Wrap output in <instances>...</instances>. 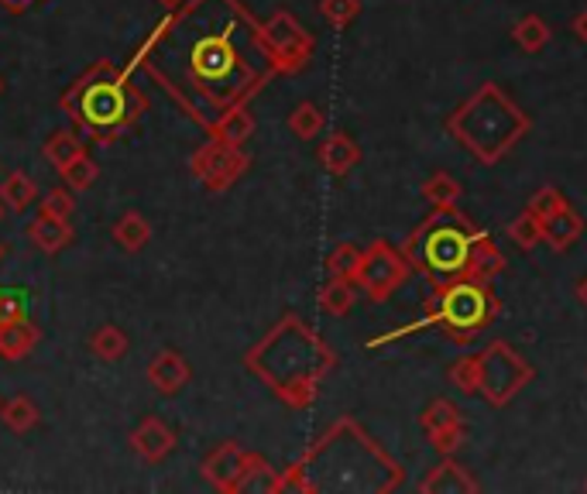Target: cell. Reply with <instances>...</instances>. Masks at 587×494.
Wrapping results in <instances>:
<instances>
[{
    "label": "cell",
    "mask_w": 587,
    "mask_h": 494,
    "mask_svg": "<svg viewBox=\"0 0 587 494\" xmlns=\"http://www.w3.org/2000/svg\"><path fill=\"white\" fill-rule=\"evenodd\" d=\"M128 66L149 72L203 131L279 77L261 21L240 0H186L155 24Z\"/></svg>",
    "instance_id": "6da1fadb"
},
{
    "label": "cell",
    "mask_w": 587,
    "mask_h": 494,
    "mask_svg": "<svg viewBox=\"0 0 587 494\" xmlns=\"http://www.w3.org/2000/svg\"><path fill=\"white\" fill-rule=\"evenodd\" d=\"M402 484L406 467L351 415H340L296 463L279 471V494H391Z\"/></svg>",
    "instance_id": "7a4b0ae2"
},
{
    "label": "cell",
    "mask_w": 587,
    "mask_h": 494,
    "mask_svg": "<svg viewBox=\"0 0 587 494\" xmlns=\"http://www.w3.org/2000/svg\"><path fill=\"white\" fill-rule=\"evenodd\" d=\"M244 367H248L285 409L306 412L316 405L327 375L337 367V351L303 316L285 313L279 324L244 354Z\"/></svg>",
    "instance_id": "3957f363"
},
{
    "label": "cell",
    "mask_w": 587,
    "mask_h": 494,
    "mask_svg": "<svg viewBox=\"0 0 587 494\" xmlns=\"http://www.w3.org/2000/svg\"><path fill=\"white\" fill-rule=\"evenodd\" d=\"M131 66L96 59L59 96L62 114L96 144H114L149 114V96L131 83Z\"/></svg>",
    "instance_id": "277c9868"
},
{
    "label": "cell",
    "mask_w": 587,
    "mask_h": 494,
    "mask_svg": "<svg viewBox=\"0 0 587 494\" xmlns=\"http://www.w3.org/2000/svg\"><path fill=\"white\" fill-rule=\"evenodd\" d=\"M502 313V303L492 289V282H474V279H460L450 285L430 289V299L423 303V316L412 319L406 327H396L381 337L368 340V351H378L385 343L406 340L420 330H439L447 343L454 348H471L478 340V333H484L495 324Z\"/></svg>",
    "instance_id": "5b68a950"
},
{
    "label": "cell",
    "mask_w": 587,
    "mask_h": 494,
    "mask_svg": "<svg viewBox=\"0 0 587 494\" xmlns=\"http://www.w3.org/2000/svg\"><path fill=\"white\" fill-rule=\"evenodd\" d=\"M444 128L474 162L492 168L529 134L532 117L498 83H481L468 101L454 107Z\"/></svg>",
    "instance_id": "8992f818"
},
{
    "label": "cell",
    "mask_w": 587,
    "mask_h": 494,
    "mask_svg": "<svg viewBox=\"0 0 587 494\" xmlns=\"http://www.w3.org/2000/svg\"><path fill=\"white\" fill-rule=\"evenodd\" d=\"M488 231L471 224L457 207L433 210L423 224L402 240V255L415 275H423L430 289L450 285L460 279H474L478 244ZM478 282V279H474Z\"/></svg>",
    "instance_id": "52a82bcc"
},
{
    "label": "cell",
    "mask_w": 587,
    "mask_h": 494,
    "mask_svg": "<svg viewBox=\"0 0 587 494\" xmlns=\"http://www.w3.org/2000/svg\"><path fill=\"white\" fill-rule=\"evenodd\" d=\"M536 378V367L505 340H492L481 351V399L492 409H505Z\"/></svg>",
    "instance_id": "ba28073f"
},
{
    "label": "cell",
    "mask_w": 587,
    "mask_h": 494,
    "mask_svg": "<svg viewBox=\"0 0 587 494\" xmlns=\"http://www.w3.org/2000/svg\"><path fill=\"white\" fill-rule=\"evenodd\" d=\"M409 279H412V264L406 261L402 247L378 237V240H372L368 247H364L354 285L368 295L372 303H388Z\"/></svg>",
    "instance_id": "9c48e42d"
},
{
    "label": "cell",
    "mask_w": 587,
    "mask_h": 494,
    "mask_svg": "<svg viewBox=\"0 0 587 494\" xmlns=\"http://www.w3.org/2000/svg\"><path fill=\"white\" fill-rule=\"evenodd\" d=\"M261 35H265L268 52H272L279 77H296V72H303L313 62L316 38L313 32L303 28L296 14L275 11L268 21H261Z\"/></svg>",
    "instance_id": "30bf717a"
},
{
    "label": "cell",
    "mask_w": 587,
    "mask_h": 494,
    "mask_svg": "<svg viewBox=\"0 0 587 494\" xmlns=\"http://www.w3.org/2000/svg\"><path fill=\"white\" fill-rule=\"evenodd\" d=\"M248 168H251V155L244 152V148L224 144V141H216V138H210L207 144H200L189 155L192 179L200 183L207 192H213V196L227 192Z\"/></svg>",
    "instance_id": "8fae6325"
},
{
    "label": "cell",
    "mask_w": 587,
    "mask_h": 494,
    "mask_svg": "<svg viewBox=\"0 0 587 494\" xmlns=\"http://www.w3.org/2000/svg\"><path fill=\"white\" fill-rule=\"evenodd\" d=\"M420 430L426 433V439L433 443V450L439 457H454L463 447V439H468L463 415H460L457 402H450V399H433L420 412Z\"/></svg>",
    "instance_id": "7c38bea8"
},
{
    "label": "cell",
    "mask_w": 587,
    "mask_h": 494,
    "mask_svg": "<svg viewBox=\"0 0 587 494\" xmlns=\"http://www.w3.org/2000/svg\"><path fill=\"white\" fill-rule=\"evenodd\" d=\"M248 460H251V454L244 450L240 443L224 439L220 447H213V450L203 457L200 471H203V478H207L216 491L237 494V484H240L244 471H248Z\"/></svg>",
    "instance_id": "4fadbf2b"
},
{
    "label": "cell",
    "mask_w": 587,
    "mask_h": 494,
    "mask_svg": "<svg viewBox=\"0 0 587 494\" xmlns=\"http://www.w3.org/2000/svg\"><path fill=\"white\" fill-rule=\"evenodd\" d=\"M420 494H474L481 491V481L454 457H439V463H433L430 471L415 484Z\"/></svg>",
    "instance_id": "5bb4252c"
},
{
    "label": "cell",
    "mask_w": 587,
    "mask_h": 494,
    "mask_svg": "<svg viewBox=\"0 0 587 494\" xmlns=\"http://www.w3.org/2000/svg\"><path fill=\"white\" fill-rule=\"evenodd\" d=\"M131 450L144 460V463H162L168 454L176 450V433L168 430L162 419L144 415L138 430L131 433Z\"/></svg>",
    "instance_id": "9a60e30c"
},
{
    "label": "cell",
    "mask_w": 587,
    "mask_h": 494,
    "mask_svg": "<svg viewBox=\"0 0 587 494\" xmlns=\"http://www.w3.org/2000/svg\"><path fill=\"white\" fill-rule=\"evenodd\" d=\"M192 378V367L179 351H159L149 361V381L159 395H179Z\"/></svg>",
    "instance_id": "2e32d148"
},
{
    "label": "cell",
    "mask_w": 587,
    "mask_h": 494,
    "mask_svg": "<svg viewBox=\"0 0 587 494\" xmlns=\"http://www.w3.org/2000/svg\"><path fill=\"white\" fill-rule=\"evenodd\" d=\"M316 162H320L330 176H348V172L361 162V148L357 141L348 134V131H333L320 141V148H316Z\"/></svg>",
    "instance_id": "e0dca14e"
},
{
    "label": "cell",
    "mask_w": 587,
    "mask_h": 494,
    "mask_svg": "<svg viewBox=\"0 0 587 494\" xmlns=\"http://www.w3.org/2000/svg\"><path fill=\"white\" fill-rule=\"evenodd\" d=\"M540 227H543V244H550L556 255H564V251H571V247L580 240L587 224H584V216L567 203L564 210H556L553 216L540 220Z\"/></svg>",
    "instance_id": "ac0fdd59"
},
{
    "label": "cell",
    "mask_w": 587,
    "mask_h": 494,
    "mask_svg": "<svg viewBox=\"0 0 587 494\" xmlns=\"http://www.w3.org/2000/svg\"><path fill=\"white\" fill-rule=\"evenodd\" d=\"M207 134L216 138V141H224V144L244 148V144L251 141V134H255V114H251V107L240 104V107H231L227 114H220Z\"/></svg>",
    "instance_id": "d6986e66"
},
{
    "label": "cell",
    "mask_w": 587,
    "mask_h": 494,
    "mask_svg": "<svg viewBox=\"0 0 587 494\" xmlns=\"http://www.w3.org/2000/svg\"><path fill=\"white\" fill-rule=\"evenodd\" d=\"M42 340V330L32 324L28 316L24 319H14V324H4L0 327V357L4 361H24Z\"/></svg>",
    "instance_id": "ffe728a7"
},
{
    "label": "cell",
    "mask_w": 587,
    "mask_h": 494,
    "mask_svg": "<svg viewBox=\"0 0 587 494\" xmlns=\"http://www.w3.org/2000/svg\"><path fill=\"white\" fill-rule=\"evenodd\" d=\"M354 303H357V285H354V279L330 275V279L320 285V292H316V306H320V313H327V316H333V319L351 316Z\"/></svg>",
    "instance_id": "44dd1931"
},
{
    "label": "cell",
    "mask_w": 587,
    "mask_h": 494,
    "mask_svg": "<svg viewBox=\"0 0 587 494\" xmlns=\"http://www.w3.org/2000/svg\"><path fill=\"white\" fill-rule=\"evenodd\" d=\"M42 155L56 172H66L72 162H80L86 155V138L77 131H52L42 144Z\"/></svg>",
    "instance_id": "7402d4cb"
},
{
    "label": "cell",
    "mask_w": 587,
    "mask_h": 494,
    "mask_svg": "<svg viewBox=\"0 0 587 494\" xmlns=\"http://www.w3.org/2000/svg\"><path fill=\"white\" fill-rule=\"evenodd\" d=\"M28 237L42 255H59L66 244H72V227H69V220L38 213L28 224Z\"/></svg>",
    "instance_id": "603a6c76"
},
{
    "label": "cell",
    "mask_w": 587,
    "mask_h": 494,
    "mask_svg": "<svg viewBox=\"0 0 587 494\" xmlns=\"http://www.w3.org/2000/svg\"><path fill=\"white\" fill-rule=\"evenodd\" d=\"M550 38H553V32L540 14H523L516 24H512V42H516L526 56H540L550 45Z\"/></svg>",
    "instance_id": "cb8c5ba5"
},
{
    "label": "cell",
    "mask_w": 587,
    "mask_h": 494,
    "mask_svg": "<svg viewBox=\"0 0 587 494\" xmlns=\"http://www.w3.org/2000/svg\"><path fill=\"white\" fill-rule=\"evenodd\" d=\"M114 240H117V247L120 251H128V255H138L144 244L152 240V224L149 220H144L141 213H125L114 224Z\"/></svg>",
    "instance_id": "d4e9b609"
},
{
    "label": "cell",
    "mask_w": 587,
    "mask_h": 494,
    "mask_svg": "<svg viewBox=\"0 0 587 494\" xmlns=\"http://www.w3.org/2000/svg\"><path fill=\"white\" fill-rule=\"evenodd\" d=\"M38 186L32 176H24V172H11V176L4 179V186H0V203L11 207L14 213H24L28 207L38 203Z\"/></svg>",
    "instance_id": "484cf974"
},
{
    "label": "cell",
    "mask_w": 587,
    "mask_h": 494,
    "mask_svg": "<svg viewBox=\"0 0 587 494\" xmlns=\"http://www.w3.org/2000/svg\"><path fill=\"white\" fill-rule=\"evenodd\" d=\"M447 381H450L460 395H468V399L481 395V351H478V354H460L457 361H450Z\"/></svg>",
    "instance_id": "4316f807"
},
{
    "label": "cell",
    "mask_w": 587,
    "mask_h": 494,
    "mask_svg": "<svg viewBox=\"0 0 587 494\" xmlns=\"http://www.w3.org/2000/svg\"><path fill=\"white\" fill-rule=\"evenodd\" d=\"M420 192H423V200L433 207V210H447V207H457V200H460V183L450 176V172H444V168H436L433 176L420 186Z\"/></svg>",
    "instance_id": "83f0119b"
},
{
    "label": "cell",
    "mask_w": 587,
    "mask_h": 494,
    "mask_svg": "<svg viewBox=\"0 0 587 494\" xmlns=\"http://www.w3.org/2000/svg\"><path fill=\"white\" fill-rule=\"evenodd\" d=\"M324 128H327V114L316 107V104L303 101V104L292 107V114H289V131L296 134L300 141H316V138L324 134Z\"/></svg>",
    "instance_id": "f1b7e54d"
},
{
    "label": "cell",
    "mask_w": 587,
    "mask_h": 494,
    "mask_svg": "<svg viewBox=\"0 0 587 494\" xmlns=\"http://www.w3.org/2000/svg\"><path fill=\"white\" fill-rule=\"evenodd\" d=\"M0 419H4V426L11 430V433H32L35 426H38V419H42V412H38V405L32 402V399H24V395H14V399H8L4 405H0Z\"/></svg>",
    "instance_id": "f546056e"
},
{
    "label": "cell",
    "mask_w": 587,
    "mask_h": 494,
    "mask_svg": "<svg viewBox=\"0 0 587 494\" xmlns=\"http://www.w3.org/2000/svg\"><path fill=\"white\" fill-rule=\"evenodd\" d=\"M244 491L279 494V471L261 454H251V460H248V471H244V478L237 484V494H244Z\"/></svg>",
    "instance_id": "4dcf8cb0"
},
{
    "label": "cell",
    "mask_w": 587,
    "mask_h": 494,
    "mask_svg": "<svg viewBox=\"0 0 587 494\" xmlns=\"http://www.w3.org/2000/svg\"><path fill=\"white\" fill-rule=\"evenodd\" d=\"M90 351L101 361H120L128 354V333L120 327H101L90 337Z\"/></svg>",
    "instance_id": "1f68e13d"
},
{
    "label": "cell",
    "mask_w": 587,
    "mask_h": 494,
    "mask_svg": "<svg viewBox=\"0 0 587 494\" xmlns=\"http://www.w3.org/2000/svg\"><path fill=\"white\" fill-rule=\"evenodd\" d=\"M508 240L519 247V251H536V247L543 244V227H540V220H536L529 210H523L516 220L508 224Z\"/></svg>",
    "instance_id": "d6a6232c"
},
{
    "label": "cell",
    "mask_w": 587,
    "mask_h": 494,
    "mask_svg": "<svg viewBox=\"0 0 587 494\" xmlns=\"http://www.w3.org/2000/svg\"><path fill=\"white\" fill-rule=\"evenodd\" d=\"M361 247L351 240H340L333 251L327 255V275H340V279H354L357 275V264H361Z\"/></svg>",
    "instance_id": "836d02e7"
},
{
    "label": "cell",
    "mask_w": 587,
    "mask_h": 494,
    "mask_svg": "<svg viewBox=\"0 0 587 494\" xmlns=\"http://www.w3.org/2000/svg\"><path fill=\"white\" fill-rule=\"evenodd\" d=\"M316 11H320V17L330 24V28L344 32V28H351V24L357 21L361 0H320V4H316Z\"/></svg>",
    "instance_id": "e575fe53"
},
{
    "label": "cell",
    "mask_w": 587,
    "mask_h": 494,
    "mask_svg": "<svg viewBox=\"0 0 587 494\" xmlns=\"http://www.w3.org/2000/svg\"><path fill=\"white\" fill-rule=\"evenodd\" d=\"M571 200L564 192H560L556 186H543V189H536L532 196H529V203H526V210L536 216V220H547V216H553L556 210H564Z\"/></svg>",
    "instance_id": "d590c367"
},
{
    "label": "cell",
    "mask_w": 587,
    "mask_h": 494,
    "mask_svg": "<svg viewBox=\"0 0 587 494\" xmlns=\"http://www.w3.org/2000/svg\"><path fill=\"white\" fill-rule=\"evenodd\" d=\"M96 176H101V165H96L90 155H83L80 162H72V165L62 172V179H66V186H69L72 192H83V189H90V186L96 183Z\"/></svg>",
    "instance_id": "8d00e7d4"
},
{
    "label": "cell",
    "mask_w": 587,
    "mask_h": 494,
    "mask_svg": "<svg viewBox=\"0 0 587 494\" xmlns=\"http://www.w3.org/2000/svg\"><path fill=\"white\" fill-rule=\"evenodd\" d=\"M72 210H77V200H72V189H48L45 196H38V213H45V216L69 220Z\"/></svg>",
    "instance_id": "74e56055"
},
{
    "label": "cell",
    "mask_w": 587,
    "mask_h": 494,
    "mask_svg": "<svg viewBox=\"0 0 587 494\" xmlns=\"http://www.w3.org/2000/svg\"><path fill=\"white\" fill-rule=\"evenodd\" d=\"M24 295L14 292V289H0V327L4 324H14V319H24Z\"/></svg>",
    "instance_id": "f35d334b"
},
{
    "label": "cell",
    "mask_w": 587,
    "mask_h": 494,
    "mask_svg": "<svg viewBox=\"0 0 587 494\" xmlns=\"http://www.w3.org/2000/svg\"><path fill=\"white\" fill-rule=\"evenodd\" d=\"M571 32L577 35V42H580V45H587V8L574 14V21H571Z\"/></svg>",
    "instance_id": "ab89813d"
},
{
    "label": "cell",
    "mask_w": 587,
    "mask_h": 494,
    "mask_svg": "<svg viewBox=\"0 0 587 494\" xmlns=\"http://www.w3.org/2000/svg\"><path fill=\"white\" fill-rule=\"evenodd\" d=\"M35 4H38V0H0V8L11 11V14H24L28 8H35Z\"/></svg>",
    "instance_id": "60d3db41"
},
{
    "label": "cell",
    "mask_w": 587,
    "mask_h": 494,
    "mask_svg": "<svg viewBox=\"0 0 587 494\" xmlns=\"http://www.w3.org/2000/svg\"><path fill=\"white\" fill-rule=\"evenodd\" d=\"M574 295H577V303H580V306L587 309V275H584V279L577 282V289H574Z\"/></svg>",
    "instance_id": "b9f144b4"
},
{
    "label": "cell",
    "mask_w": 587,
    "mask_h": 494,
    "mask_svg": "<svg viewBox=\"0 0 587 494\" xmlns=\"http://www.w3.org/2000/svg\"><path fill=\"white\" fill-rule=\"evenodd\" d=\"M155 4H162L165 11H176V8H183L186 0H155Z\"/></svg>",
    "instance_id": "7bdbcfd3"
},
{
    "label": "cell",
    "mask_w": 587,
    "mask_h": 494,
    "mask_svg": "<svg viewBox=\"0 0 587 494\" xmlns=\"http://www.w3.org/2000/svg\"><path fill=\"white\" fill-rule=\"evenodd\" d=\"M0 258H4V244H0Z\"/></svg>",
    "instance_id": "ee69618b"
},
{
    "label": "cell",
    "mask_w": 587,
    "mask_h": 494,
    "mask_svg": "<svg viewBox=\"0 0 587 494\" xmlns=\"http://www.w3.org/2000/svg\"><path fill=\"white\" fill-rule=\"evenodd\" d=\"M0 216H4V207H0Z\"/></svg>",
    "instance_id": "f6af8a7d"
},
{
    "label": "cell",
    "mask_w": 587,
    "mask_h": 494,
    "mask_svg": "<svg viewBox=\"0 0 587 494\" xmlns=\"http://www.w3.org/2000/svg\"><path fill=\"white\" fill-rule=\"evenodd\" d=\"M584 491H587V481H584Z\"/></svg>",
    "instance_id": "bcb514c9"
},
{
    "label": "cell",
    "mask_w": 587,
    "mask_h": 494,
    "mask_svg": "<svg viewBox=\"0 0 587 494\" xmlns=\"http://www.w3.org/2000/svg\"><path fill=\"white\" fill-rule=\"evenodd\" d=\"M0 90H4V83H0Z\"/></svg>",
    "instance_id": "7dc6e473"
}]
</instances>
